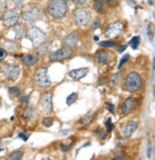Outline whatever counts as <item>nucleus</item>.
I'll return each instance as SVG.
<instances>
[{
  "mask_svg": "<svg viewBox=\"0 0 155 160\" xmlns=\"http://www.w3.org/2000/svg\"><path fill=\"white\" fill-rule=\"evenodd\" d=\"M48 12L54 18H61L67 12L66 0H52L48 6Z\"/></svg>",
  "mask_w": 155,
  "mask_h": 160,
  "instance_id": "obj_1",
  "label": "nucleus"
},
{
  "mask_svg": "<svg viewBox=\"0 0 155 160\" xmlns=\"http://www.w3.org/2000/svg\"><path fill=\"white\" fill-rule=\"evenodd\" d=\"M143 81L141 76L137 72H130V73L125 77L124 88L128 92H136L138 91L141 87H142Z\"/></svg>",
  "mask_w": 155,
  "mask_h": 160,
  "instance_id": "obj_2",
  "label": "nucleus"
},
{
  "mask_svg": "<svg viewBox=\"0 0 155 160\" xmlns=\"http://www.w3.org/2000/svg\"><path fill=\"white\" fill-rule=\"evenodd\" d=\"M26 37L28 39H30L33 43V45L37 47L41 43H43L45 40V34L42 32L39 28L37 27H33L31 28L28 33L26 34Z\"/></svg>",
  "mask_w": 155,
  "mask_h": 160,
  "instance_id": "obj_3",
  "label": "nucleus"
},
{
  "mask_svg": "<svg viewBox=\"0 0 155 160\" xmlns=\"http://www.w3.org/2000/svg\"><path fill=\"white\" fill-rule=\"evenodd\" d=\"M90 12L87 9L84 8H80V9H77L74 12V19L77 25L79 26H84L86 25L90 19Z\"/></svg>",
  "mask_w": 155,
  "mask_h": 160,
  "instance_id": "obj_4",
  "label": "nucleus"
},
{
  "mask_svg": "<svg viewBox=\"0 0 155 160\" xmlns=\"http://www.w3.org/2000/svg\"><path fill=\"white\" fill-rule=\"evenodd\" d=\"M35 81L36 83L40 87H49L51 85V81L47 75V68L41 67L37 69L35 74Z\"/></svg>",
  "mask_w": 155,
  "mask_h": 160,
  "instance_id": "obj_5",
  "label": "nucleus"
},
{
  "mask_svg": "<svg viewBox=\"0 0 155 160\" xmlns=\"http://www.w3.org/2000/svg\"><path fill=\"white\" fill-rule=\"evenodd\" d=\"M22 18L25 22L33 24L40 18V11L36 7H30L23 12Z\"/></svg>",
  "mask_w": 155,
  "mask_h": 160,
  "instance_id": "obj_6",
  "label": "nucleus"
},
{
  "mask_svg": "<svg viewBox=\"0 0 155 160\" xmlns=\"http://www.w3.org/2000/svg\"><path fill=\"white\" fill-rule=\"evenodd\" d=\"M72 48L71 47H68L65 46L58 51H56L54 53H52L50 55V60L52 62H61V61H64L68 58H70V56L72 55Z\"/></svg>",
  "mask_w": 155,
  "mask_h": 160,
  "instance_id": "obj_7",
  "label": "nucleus"
},
{
  "mask_svg": "<svg viewBox=\"0 0 155 160\" xmlns=\"http://www.w3.org/2000/svg\"><path fill=\"white\" fill-rule=\"evenodd\" d=\"M19 20V14L16 11H7L3 14V24L6 27H12L17 24Z\"/></svg>",
  "mask_w": 155,
  "mask_h": 160,
  "instance_id": "obj_8",
  "label": "nucleus"
},
{
  "mask_svg": "<svg viewBox=\"0 0 155 160\" xmlns=\"http://www.w3.org/2000/svg\"><path fill=\"white\" fill-rule=\"evenodd\" d=\"M5 77L10 81H17L20 74V69L16 64H8L3 68Z\"/></svg>",
  "mask_w": 155,
  "mask_h": 160,
  "instance_id": "obj_9",
  "label": "nucleus"
},
{
  "mask_svg": "<svg viewBox=\"0 0 155 160\" xmlns=\"http://www.w3.org/2000/svg\"><path fill=\"white\" fill-rule=\"evenodd\" d=\"M124 26L121 22H114L110 25L107 26L106 30H105V36L108 38H113L118 37L122 32H123Z\"/></svg>",
  "mask_w": 155,
  "mask_h": 160,
  "instance_id": "obj_10",
  "label": "nucleus"
},
{
  "mask_svg": "<svg viewBox=\"0 0 155 160\" xmlns=\"http://www.w3.org/2000/svg\"><path fill=\"white\" fill-rule=\"evenodd\" d=\"M40 106L44 108L46 112L51 113L53 111V104H52V94L47 92L43 94L40 98Z\"/></svg>",
  "mask_w": 155,
  "mask_h": 160,
  "instance_id": "obj_11",
  "label": "nucleus"
},
{
  "mask_svg": "<svg viewBox=\"0 0 155 160\" xmlns=\"http://www.w3.org/2000/svg\"><path fill=\"white\" fill-rule=\"evenodd\" d=\"M89 69L87 67H82V68H79V69H74L69 72V76L72 79H74L75 81H79L80 79H82L83 77H85L88 73Z\"/></svg>",
  "mask_w": 155,
  "mask_h": 160,
  "instance_id": "obj_12",
  "label": "nucleus"
},
{
  "mask_svg": "<svg viewBox=\"0 0 155 160\" xmlns=\"http://www.w3.org/2000/svg\"><path fill=\"white\" fill-rule=\"evenodd\" d=\"M97 59H98V62L102 63V64H109L112 61V56L109 52L107 51H99L97 54Z\"/></svg>",
  "mask_w": 155,
  "mask_h": 160,
  "instance_id": "obj_13",
  "label": "nucleus"
},
{
  "mask_svg": "<svg viewBox=\"0 0 155 160\" xmlns=\"http://www.w3.org/2000/svg\"><path fill=\"white\" fill-rule=\"evenodd\" d=\"M136 105V101L135 99L133 98H128V99H126L124 102V104L122 106V111L124 114H128L132 111V109L134 108Z\"/></svg>",
  "mask_w": 155,
  "mask_h": 160,
  "instance_id": "obj_14",
  "label": "nucleus"
},
{
  "mask_svg": "<svg viewBox=\"0 0 155 160\" xmlns=\"http://www.w3.org/2000/svg\"><path fill=\"white\" fill-rule=\"evenodd\" d=\"M137 127L138 125L135 123V122H129L128 123V125H126L124 129H123V134L125 138H129L132 136V134L135 132V130L137 129Z\"/></svg>",
  "mask_w": 155,
  "mask_h": 160,
  "instance_id": "obj_15",
  "label": "nucleus"
},
{
  "mask_svg": "<svg viewBox=\"0 0 155 160\" xmlns=\"http://www.w3.org/2000/svg\"><path fill=\"white\" fill-rule=\"evenodd\" d=\"M65 44L66 46L68 47H74L77 45V42H78V36L76 33H72V34H70L69 36H67L65 38Z\"/></svg>",
  "mask_w": 155,
  "mask_h": 160,
  "instance_id": "obj_16",
  "label": "nucleus"
},
{
  "mask_svg": "<svg viewBox=\"0 0 155 160\" xmlns=\"http://www.w3.org/2000/svg\"><path fill=\"white\" fill-rule=\"evenodd\" d=\"M22 62H23V63L26 66H33V65H35L38 62V59L36 56L27 55V56H24L22 58Z\"/></svg>",
  "mask_w": 155,
  "mask_h": 160,
  "instance_id": "obj_17",
  "label": "nucleus"
},
{
  "mask_svg": "<svg viewBox=\"0 0 155 160\" xmlns=\"http://www.w3.org/2000/svg\"><path fill=\"white\" fill-rule=\"evenodd\" d=\"M23 115H24V117L28 120H34L35 118H36V112L35 108L32 107H28L25 109Z\"/></svg>",
  "mask_w": 155,
  "mask_h": 160,
  "instance_id": "obj_18",
  "label": "nucleus"
},
{
  "mask_svg": "<svg viewBox=\"0 0 155 160\" xmlns=\"http://www.w3.org/2000/svg\"><path fill=\"white\" fill-rule=\"evenodd\" d=\"M52 49V44L50 43H41L38 47V53L40 55H45L47 54L48 52H50V50Z\"/></svg>",
  "mask_w": 155,
  "mask_h": 160,
  "instance_id": "obj_19",
  "label": "nucleus"
},
{
  "mask_svg": "<svg viewBox=\"0 0 155 160\" xmlns=\"http://www.w3.org/2000/svg\"><path fill=\"white\" fill-rule=\"evenodd\" d=\"M13 31L16 33V38H22L24 37V35H26V32H25V29L23 26L21 25H18L17 27H15L13 29Z\"/></svg>",
  "mask_w": 155,
  "mask_h": 160,
  "instance_id": "obj_20",
  "label": "nucleus"
},
{
  "mask_svg": "<svg viewBox=\"0 0 155 160\" xmlns=\"http://www.w3.org/2000/svg\"><path fill=\"white\" fill-rule=\"evenodd\" d=\"M23 156V152L21 151H15L9 154L8 159L9 160H20Z\"/></svg>",
  "mask_w": 155,
  "mask_h": 160,
  "instance_id": "obj_21",
  "label": "nucleus"
},
{
  "mask_svg": "<svg viewBox=\"0 0 155 160\" xmlns=\"http://www.w3.org/2000/svg\"><path fill=\"white\" fill-rule=\"evenodd\" d=\"M77 99H78V94L77 93H71L69 96H67V98H66V104H67V106H71V105H73L75 102L77 101Z\"/></svg>",
  "mask_w": 155,
  "mask_h": 160,
  "instance_id": "obj_22",
  "label": "nucleus"
},
{
  "mask_svg": "<svg viewBox=\"0 0 155 160\" xmlns=\"http://www.w3.org/2000/svg\"><path fill=\"white\" fill-rule=\"evenodd\" d=\"M140 40H141V38H140L139 36H136V37H134V38H131V40L129 41V45L131 46L132 49L136 50L138 48V46L140 44Z\"/></svg>",
  "mask_w": 155,
  "mask_h": 160,
  "instance_id": "obj_23",
  "label": "nucleus"
},
{
  "mask_svg": "<svg viewBox=\"0 0 155 160\" xmlns=\"http://www.w3.org/2000/svg\"><path fill=\"white\" fill-rule=\"evenodd\" d=\"M93 118H94V114H87L85 115L84 117L80 120V123L83 125V126H87L89 125L92 121H93Z\"/></svg>",
  "mask_w": 155,
  "mask_h": 160,
  "instance_id": "obj_24",
  "label": "nucleus"
},
{
  "mask_svg": "<svg viewBox=\"0 0 155 160\" xmlns=\"http://www.w3.org/2000/svg\"><path fill=\"white\" fill-rule=\"evenodd\" d=\"M94 8L97 12H102L103 11V8H104V2L102 0H96L94 2Z\"/></svg>",
  "mask_w": 155,
  "mask_h": 160,
  "instance_id": "obj_25",
  "label": "nucleus"
},
{
  "mask_svg": "<svg viewBox=\"0 0 155 160\" xmlns=\"http://www.w3.org/2000/svg\"><path fill=\"white\" fill-rule=\"evenodd\" d=\"M9 92H10V94H12V96H16V97H17V96L20 95V89L18 88V87H17V86L10 87V88H9Z\"/></svg>",
  "mask_w": 155,
  "mask_h": 160,
  "instance_id": "obj_26",
  "label": "nucleus"
},
{
  "mask_svg": "<svg viewBox=\"0 0 155 160\" xmlns=\"http://www.w3.org/2000/svg\"><path fill=\"white\" fill-rule=\"evenodd\" d=\"M54 123V119L51 118V117H47V118H44L43 121H42V124H43L46 128H50Z\"/></svg>",
  "mask_w": 155,
  "mask_h": 160,
  "instance_id": "obj_27",
  "label": "nucleus"
},
{
  "mask_svg": "<svg viewBox=\"0 0 155 160\" xmlns=\"http://www.w3.org/2000/svg\"><path fill=\"white\" fill-rule=\"evenodd\" d=\"M128 60H129V55H128V54H125V55L122 58V59H121V62H120V63H119V65H118V69H120L125 62H128Z\"/></svg>",
  "mask_w": 155,
  "mask_h": 160,
  "instance_id": "obj_28",
  "label": "nucleus"
},
{
  "mask_svg": "<svg viewBox=\"0 0 155 160\" xmlns=\"http://www.w3.org/2000/svg\"><path fill=\"white\" fill-rule=\"evenodd\" d=\"M99 44H100L101 46H103V47H113L115 45V43L113 41L107 40V41H101Z\"/></svg>",
  "mask_w": 155,
  "mask_h": 160,
  "instance_id": "obj_29",
  "label": "nucleus"
},
{
  "mask_svg": "<svg viewBox=\"0 0 155 160\" xmlns=\"http://www.w3.org/2000/svg\"><path fill=\"white\" fill-rule=\"evenodd\" d=\"M6 57H7V51L3 48H0V62L4 61Z\"/></svg>",
  "mask_w": 155,
  "mask_h": 160,
  "instance_id": "obj_30",
  "label": "nucleus"
},
{
  "mask_svg": "<svg viewBox=\"0 0 155 160\" xmlns=\"http://www.w3.org/2000/svg\"><path fill=\"white\" fill-rule=\"evenodd\" d=\"M95 133H96V135H99V136H100L101 138H104V137L106 136V132H104V130H101V129H98V130H96Z\"/></svg>",
  "mask_w": 155,
  "mask_h": 160,
  "instance_id": "obj_31",
  "label": "nucleus"
},
{
  "mask_svg": "<svg viewBox=\"0 0 155 160\" xmlns=\"http://www.w3.org/2000/svg\"><path fill=\"white\" fill-rule=\"evenodd\" d=\"M12 4L16 8H21L22 7V1H21V0H12Z\"/></svg>",
  "mask_w": 155,
  "mask_h": 160,
  "instance_id": "obj_32",
  "label": "nucleus"
},
{
  "mask_svg": "<svg viewBox=\"0 0 155 160\" xmlns=\"http://www.w3.org/2000/svg\"><path fill=\"white\" fill-rule=\"evenodd\" d=\"M105 125H106V127L108 128V132H110V130L113 128V124H111V119L110 118L107 119V121L105 122Z\"/></svg>",
  "mask_w": 155,
  "mask_h": 160,
  "instance_id": "obj_33",
  "label": "nucleus"
},
{
  "mask_svg": "<svg viewBox=\"0 0 155 160\" xmlns=\"http://www.w3.org/2000/svg\"><path fill=\"white\" fill-rule=\"evenodd\" d=\"M29 136H30L29 133H23V132H22V133H19V134H18V137H19V138H22L24 141H27L28 138H29Z\"/></svg>",
  "mask_w": 155,
  "mask_h": 160,
  "instance_id": "obj_34",
  "label": "nucleus"
},
{
  "mask_svg": "<svg viewBox=\"0 0 155 160\" xmlns=\"http://www.w3.org/2000/svg\"><path fill=\"white\" fill-rule=\"evenodd\" d=\"M71 1L76 4H84L86 2V0H71Z\"/></svg>",
  "mask_w": 155,
  "mask_h": 160,
  "instance_id": "obj_35",
  "label": "nucleus"
},
{
  "mask_svg": "<svg viewBox=\"0 0 155 160\" xmlns=\"http://www.w3.org/2000/svg\"><path fill=\"white\" fill-rule=\"evenodd\" d=\"M125 49H126V45H123V46H120V47H118L117 51H118L119 53H123V52H124Z\"/></svg>",
  "mask_w": 155,
  "mask_h": 160,
  "instance_id": "obj_36",
  "label": "nucleus"
},
{
  "mask_svg": "<svg viewBox=\"0 0 155 160\" xmlns=\"http://www.w3.org/2000/svg\"><path fill=\"white\" fill-rule=\"evenodd\" d=\"M107 108L110 112H114V106L112 104H107Z\"/></svg>",
  "mask_w": 155,
  "mask_h": 160,
  "instance_id": "obj_37",
  "label": "nucleus"
},
{
  "mask_svg": "<svg viewBox=\"0 0 155 160\" xmlns=\"http://www.w3.org/2000/svg\"><path fill=\"white\" fill-rule=\"evenodd\" d=\"M118 2V0H107V3L109 5H116Z\"/></svg>",
  "mask_w": 155,
  "mask_h": 160,
  "instance_id": "obj_38",
  "label": "nucleus"
},
{
  "mask_svg": "<svg viewBox=\"0 0 155 160\" xmlns=\"http://www.w3.org/2000/svg\"><path fill=\"white\" fill-rule=\"evenodd\" d=\"M150 153H151V146L148 145V157H150Z\"/></svg>",
  "mask_w": 155,
  "mask_h": 160,
  "instance_id": "obj_39",
  "label": "nucleus"
},
{
  "mask_svg": "<svg viewBox=\"0 0 155 160\" xmlns=\"http://www.w3.org/2000/svg\"><path fill=\"white\" fill-rule=\"evenodd\" d=\"M21 100L24 102L25 104H28V102H29V98H28V97H26V98H22Z\"/></svg>",
  "mask_w": 155,
  "mask_h": 160,
  "instance_id": "obj_40",
  "label": "nucleus"
},
{
  "mask_svg": "<svg viewBox=\"0 0 155 160\" xmlns=\"http://www.w3.org/2000/svg\"><path fill=\"white\" fill-rule=\"evenodd\" d=\"M114 159H124V157H122V156H117V157H115Z\"/></svg>",
  "mask_w": 155,
  "mask_h": 160,
  "instance_id": "obj_41",
  "label": "nucleus"
},
{
  "mask_svg": "<svg viewBox=\"0 0 155 160\" xmlns=\"http://www.w3.org/2000/svg\"><path fill=\"white\" fill-rule=\"evenodd\" d=\"M98 39H99V38H98V37H95V38H94V40H98Z\"/></svg>",
  "mask_w": 155,
  "mask_h": 160,
  "instance_id": "obj_42",
  "label": "nucleus"
}]
</instances>
